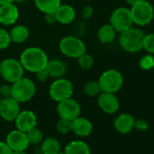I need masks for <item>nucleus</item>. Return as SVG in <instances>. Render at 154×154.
I'll return each instance as SVG.
<instances>
[{"label": "nucleus", "mask_w": 154, "mask_h": 154, "mask_svg": "<svg viewBox=\"0 0 154 154\" xmlns=\"http://www.w3.org/2000/svg\"><path fill=\"white\" fill-rule=\"evenodd\" d=\"M125 1H126V3L129 4L130 6H133V5H135L136 3L141 1V0H125Z\"/></svg>", "instance_id": "nucleus-38"}, {"label": "nucleus", "mask_w": 154, "mask_h": 154, "mask_svg": "<svg viewBox=\"0 0 154 154\" xmlns=\"http://www.w3.org/2000/svg\"><path fill=\"white\" fill-rule=\"evenodd\" d=\"M15 122L17 130L24 132H27L31 129L36 127L37 116L33 111L30 110L20 111L17 117L15 120Z\"/></svg>", "instance_id": "nucleus-14"}, {"label": "nucleus", "mask_w": 154, "mask_h": 154, "mask_svg": "<svg viewBox=\"0 0 154 154\" xmlns=\"http://www.w3.org/2000/svg\"><path fill=\"white\" fill-rule=\"evenodd\" d=\"M143 49L149 54H154V33L145 35L143 40Z\"/></svg>", "instance_id": "nucleus-31"}, {"label": "nucleus", "mask_w": 154, "mask_h": 154, "mask_svg": "<svg viewBox=\"0 0 154 154\" xmlns=\"http://www.w3.org/2000/svg\"><path fill=\"white\" fill-rule=\"evenodd\" d=\"M36 8L44 14L54 13L61 6V0H34Z\"/></svg>", "instance_id": "nucleus-22"}, {"label": "nucleus", "mask_w": 154, "mask_h": 154, "mask_svg": "<svg viewBox=\"0 0 154 154\" xmlns=\"http://www.w3.org/2000/svg\"><path fill=\"white\" fill-rule=\"evenodd\" d=\"M56 21L61 25H69L73 22L76 17L74 8L70 5H62L54 12Z\"/></svg>", "instance_id": "nucleus-17"}, {"label": "nucleus", "mask_w": 154, "mask_h": 154, "mask_svg": "<svg viewBox=\"0 0 154 154\" xmlns=\"http://www.w3.org/2000/svg\"><path fill=\"white\" fill-rule=\"evenodd\" d=\"M97 102L100 109L107 114H113L117 112L120 108L119 99L115 94L112 93L102 92L98 95Z\"/></svg>", "instance_id": "nucleus-12"}, {"label": "nucleus", "mask_w": 154, "mask_h": 154, "mask_svg": "<svg viewBox=\"0 0 154 154\" xmlns=\"http://www.w3.org/2000/svg\"><path fill=\"white\" fill-rule=\"evenodd\" d=\"M9 3H14V0H0V6L9 4Z\"/></svg>", "instance_id": "nucleus-39"}, {"label": "nucleus", "mask_w": 154, "mask_h": 154, "mask_svg": "<svg viewBox=\"0 0 154 154\" xmlns=\"http://www.w3.org/2000/svg\"><path fill=\"white\" fill-rule=\"evenodd\" d=\"M73 94V85L72 83L63 77L55 79L49 87L50 97L59 103L63 100L72 97Z\"/></svg>", "instance_id": "nucleus-8"}, {"label": "nucleus", "mask_w": 154, "mask_h": 154, "mask_svg": "<svg viewBox=\"0 0 154 154\" xmlns=\"http://www.w3.org/2000/svg\"><path fill=\"white\" fill-rule=\"evenodd\" d=\"M19 17V10L15 3L0 6V24L4 26H13Z\"/></svg>", "instance_id": "nucleus-15"}, {"label": "nucleus", "mask_w": 154, "mask_h": 154, "mask_svg": "<svg viewBox=\"0 0 154 154\" xmlns=\"http://www.w3.org/2000/svg\"><path fill=\"white\" fill-rule=\"evenodd\" d=\"M26 133L29 144H34V145L40 144L44 140V134H43L42 131L39 130L37 127L31 129L30 131H28Z\"/></svg>", "instance_id": "nucleus-26"}, {"label": "nucleus", "mask_w": 154, "mask_h": 154, "mask_svg": "<svg viewBox=\"0 0 154 154\" xmlns=\"http://www.w3.org/2000/svg\"><path fill=\"white\" fill-rule=\"evenodd\" d=\"M41 143V153L43 154H57L61 151L60 142L55 138H46Z\"/></svg>", "instance_id": "nucleus-24"}, {"label": "nucleus", "mask_w": 154, "mask_h": 154, "mask_svg": "<svg viewBox=\"0 0 154 154\" xmlns=\"http://www.w3.org/2000/svg\"><path fill=\"white\" fill-rule=\"evenodd\" d=\"M27 0H14V3L15 4H22V3H25Z\"/></svg>", "instance_id": "nucleus-41"}, {"label": "nucleus", "mask_w": 154, "mask_h": 154, "mask_svg": "<svg viewBox=\"0 0 154 154\" xmlns=\"http://www.w3.org/2000/svg\"><path fill=\"white\" fill-rule=\"evenodd\" d=\"M110 25L117 33H122L131 27L133 21L130 8L124 7L116 8L110 17Z\"/></svg>", "instance_id": "nucleus-9"}, {"label": "nucleus", "mask_w": 154, "mask_h": 154, "mask_svg": "<svg viewBox=\"0 0 154 154\" xmlns=\"http://www.w3.org/2000/svg\"><path fill=\"white\" fill-rule=\"evenodd\" d=\"M1 100H2V98H1V97H0V103H1Z\"/></svg>", "instance_id": "nucleus-43"}, {"label": "nucleus", "mask_w": 154, "mask_h": 154, "mask_svg": "<svg viewBox=\"0 0 154 154\" xmlns=\"http://www.w3.org/2000/svg\"><path fill=\"white\" fill-rule=\"evenodd\" d=\"M0 154H12V149L6 141H0Z\"/></svg>", "instance_id": "nucleus-36"}, {"label": "nucleus", "mask_w": 154, "mask_h": 154, "mask_svg": "<svg viewBox=\"0 0 154 154\" xmlns=\"http://www.w3.org/2000/svg\"><path fill=\"white\" fill-rule=\"evenodd\" d=\"M45 21L49 24V25H53L54 24L56 21V17H55V14L54 13H47V14H45Z\"/></svg>", "instance_id": "nucleus-37"}, {"label": "nucleus", "mask_w": 154, "mask_h": 154, "mask_svg": "<svg viewBox=\"0 0 154 154\" xmlns=\"http://www.w3.org/2000/svg\"><path fill=\"white\" fill-rule=\"evenodd\" d=\"M139 65L142 70L149 71L154 68V56L153 54H145L139 61Z\"/></svg>", "instance_id": "nucleus-28"}, {"label": "nucleus", "mask_w": 154, "mask_h": 154, "mask_svg": "<svg viewBox=\"0 0 154 154\" xmlns=\"http://www.w3.org/2000/svg\"><path fill=\"white\" fill-rule=\"evenodd\" d=\"M59 50L63 55L77 59L86 52V45L81 38L74 35H67L60 40Z\"/></svg>", "instance_id": "nucleus-5"}, {"label": "nucleus", "mask_w": 154, "mask_h": 154, "mask_svg": "<svg viewBox=\"0 0 154 154\" xmlns=\"http://www.w3.org/2000/svg\"><path fill=\"white\" fill-rule=\"evenodd\" d=\"M82 15L85 19L92 17V16L94 15V8L91 6H85L82 10Z\"/></svg>", "instance_id": "nucleus-35"}, {"label": "nucleus", "mask_w": 154, "mask_h": 154, "mask_svg": "<svg viewBox=\"0 0 154 154\" xmlns=\"http://www.w3.org/2000/svg\"><path fill=\"white\" fill-rule=\"evenodd\" d=\"M120 34L119 44L126 52L139 53L143 49V40L145 34L140 29L131 26Z\"/></svg>", "instance_id": "nucleus-2"}, {"label": "nucleus", "mask_w": 154, "mask_h": 154, "mask_svg": "<svg viewBox=\"0 0 154 154\" xmlns=\"http://www.w3.org/2000/svg\"><path fill=\"white\" fill-rule=\"evenodd\" d=\"M11 43L9 32L5 28L0 27V50L7 49Z\"/></svg>", "instance_id": "nucleus-30"}, {"label": "nucleus", "mask_w": 154, "mask_h": 154, "mask_svg": "<svg viewBox=\"0 0 154 154\" xmlns=\"http://www.w3.org/2000/svg\"><path fill=\"white\" fill-rule=\"evenodd\" d=\"M37 154H43V153H41V152H40V153H37Z\"/></svg>", "instance_id": "nucleus-44"}, {"label": "nucleus", "mask_w": 154, "mask_h": 154, "mask_svg": "<svg viewBox=\"0 0 154 154\" xmlns=\"http://www.w3.org/2000/svg\"><path fill=\"white\" fill-rule=\"evenodd\" d=\"M98 82L102 92L115 94L123 85V76L118 70L110 69L101 74Z\"/></svg>", "instance_id": "nucleus-7"}, {"label": "nucleus", "mask_w": 154, "mask_h": 154, "mask_svg": "<svg viewBox=\"0 0 154 154\" xmlns=\"http://www.w3.org/2000/svg\"><path fill=\"white\" fill-rule=\"evenodd\" d=\"M46 70L50 77L57 79V78L63 77V75L66 73L67 66L63 61L60 59H54V60L48 61L47 65H46Z\"/></svg>", "instance_id": "nucleus-19"}, {"label": "nucleus", "mask_w": 154, "mask_h": 154, "mask_svg": "<svg viewBox=\"0 0 154 154\" xmlns=\"http://www.w3.org/2000/svg\"><path fill=\"white\" fill-rule=\"evenodd\" d=\"M134 127L140 131H146L149 127V123L143 119H139V120H135Z\"/></svg>", "instance_id": "nucleus-34"}, {"label": "nucleus", "mask_w": 154, "mask_h": 154, "mask_svg": "<svg viewBox=\"0 0 154 154\" xmlns=\"http://www.w3.org/2000/svg\"><path fill=\"white\" fill-rule=\"evenodd\" d=\"M11 91H12V87H11V84H4L0 86V97L2 99L3 98H7V97H10L11 96Z\"/></svg>", "instance_id": "nucleus-32"}, {"label": "nucleus", "mask_w": 154, "mask_h": 154, "mask_svg": "<svg viewBox=\"0 0 154 154\" xmlns=\"http://www.w3.org/2000/svg\"><path fill=\"white\" fill-rule=\"evenodd\" d=\"M130 10L131 13L133 24L137 26H145L150 24L153 20L154 8L152 5L146 0H141V1L131 6Z\"/></svg>", "instance_id": "nucleus-6"}, {"label": "nucleus", "mask_w": 154, "mask_h": 154, "mask_svg": "<svg viewBox=\"0 0 154 154\" xmlns=\"http://www.w3.org/2000/svg\"><path fill=\"white\" fill-rule=\"evenodd\" d=\"M116 33L117 32L110 24H106L99 28L97 36L102 44H110L115 39Z\"/></svg>", "instance_id": "nucleus-23"}, {"label": "nucleus", "mask_w": 154, "mask_h": 154, "mask_svg": "<svg viewBox=\"0 0 154 154\" xmlns=\"http://www.w3.org/2000/svg\"><path fill=\"white\" fill-rule=\"evenodd\" d=\"M19 61L25 70L35 73L38 71L46 68L49 59L46 53L43 49L32 46L22 52Z\"/></svg>", "instance_id": "nucleus-1"}, {"label": "nucleus", "mask_w": 154, "mask_h": 154, "mask_svg": "<svg viewBox=\"0 0 154 154\" xmlns=\"http://www.w3.org/2000/svg\"><path fill=\"white\" fill-rule=\"evenodd\" d=\"M84 92H85V95H87L89 97L98 96L102 93L101 86L99 85L98 80L97 81L92 80V81L87 82L84 86Z\"/></svg>", "instance_id": "nucleus-25"}, {"label": "nucleus", "mask_w": 154, "mask_h": 154, "mask_svg": "<svg viewBox=\"0 0 154 154\" xmlns=\"http://www.w3.org/2000/svg\"><path fill=\"white\" fill-rule=\"evenodd\" d=\"M11 96L20 103L30 101L36 92L35 82L26 77H22L17 82L11 84Z\"/></svg>", "instance_id": "nucleus-3"}, {"label": "nucleus", "mask_w": 154, "mask_h": 154, "mask_svg": "<svg viewBox=\"0 0 154 154\" xmlns=\"http://www.w3.org/2000/svg\"><path fill=\"white\" fill-rule=\"evenodd\" d=\"M93 123L86 118L78 116L72 121V131L77 136L87 137L93 132Z\"/></svg>", "instance_id": "nucleus-16"}, {"label": "nucleus", "mask_w": 154, "mask_h": 154, "mask_svg": "<svg viewBox=\"0 0 154 154\" xmlns=\"http://www.w3.org/2000/svg\"><path fill=\"white\" fill-rule=\"evenodd\" d=\"M35 75H36V79L41 82V83H44V82H46L49 78H50V75L46 70V68L45 69H42L38 72H35Z\"/></svg>", "instance_id": "nucleus-33"}, {"label": "nucleus", "mask_w": 154, "mask_h": 154, "mask_svg": "<svg viewBox=\"0 0 154 154\" xmlns=\"http://www.w3.org/2000/svg\"><path fill=\"white\" fill-rule=\"evenodd\" d=\"M9 35L11 42L16 44H22L28 39L30 35V31L26 26L17 25L9 31Z\"/></svg>", "instance_id": "nucleus-20"}, {"label": "nucleus", "mask_w": 154, "mask_h": 154, "mask_svg": "<svg viewBox=\"0 0 154 154\" xmlns=\"http://www.w3.org/2000/svg\"><path fill=\"white\" fill-rule=\"evenodd\" d=\"M65 154H91L89 145L82 140H72L64 149Z\"/></svg>", "instance_id": "nucleus-21"}, {"label": "nucleus", "mask_w": 154, "mask_h": 154, "mask_svg": "<svg viewBox=\"0 0 154 154\" xmlns=\"http://www.w3.org/2000/svg\"><path fill=\"white\" fill-rule=\"evenodd\" d=\"M12 154H27L26 150H15L12 151Z\"/></svg>", "instance_id": "nucleus-40"}, {"label": "nucleus", "mask_w": 154, "mask_h": 154, "mask_svg": "<svg viewBox=\"0 0 154 154\" xmlns=\"http://www.w3.org/2000/svg\"><path fill=\"white\" fill-rule=\"evenodd\" d=\"M6 143L8 145V147L12 149V151L15 150H26L29 144L26 133L24 131H21L19 130H15L10 131L7 138H6Z\"/></svg>", "instance_id": "nucleus-13"}, {"label": "nucleus", "mask_w": 154, "mask_h": 154, "mask_svg": "<svg viewBox=\"0 0 154 154\" xmlns=\"http://www.w3.org/2000/svg\"><path fill=\"white\" fill-rule=\"evenodd\" d=\"M20 103L12 96L3 98L0 103V116L7 122H13L20 112Z\"/></svg>", "instance_id": "nucleus-11"}, {"label": "nucleus", "mask_w": 154, "mask_h": 154, "mask_svg": "<svg viewBox=\"0 0 154 154\" xmlns=\"http://www.w3.org/2000/svg\"><path fill=\"white\" fill-rule=\"evenodd\" d=\"M56 130L59 133L66 134L72 131V121L60 118L56 122Z\"/></svg>", "instance_id": "nucleus-29"}, {"label": "nucleus", "mask_w": 154, "mask_h": 154, "mask_svg": "<svg viewBox=\"0 0 154 154\" xmlns=\"http://www.w3.org/2000/svg\"><path fill=\"white\" fill-rule=\"evenodd\" d=\"M135 119L129 113H122L114 120V128L117 131L122 134L129 133L134 128Z\"/></svg>", "instance_id": "nucleus-18"}, {"label": "nucleus", "mask_w": 154, "mask_h": 154, "mask_svg": "<svg viewBox=\"0 0 154 154\" xmlns=\"http://www.w3.org/2000/svg\"><path fill=\"white\" fill-rule=\"evenodd\" d=\"M57 154H65V153H64V152H61V151H60V152H59V153H57Z\"/></svg>", "instance_id": "nucleus-42"}, {"label": "nucleus", "mask_w": 154, "mask_h": 154, "mask_svg": "<svg viewBox=\"0 0 154 154\" xmlns=\"http://www.w3.org/2000/svg\"><path fill=\"white\" fill-rule=\"evenodd\" d=\"M77 63H78V66L81 69L89 70L94 66V60L91 54H89L85 52V54H83L82 55H80L78 58H77Z\"/></svg>", "instance_id": "nucleus-27"}, {"label": "nucleus", "mask_w": 154, "mask_h": 154, "mask_svg": "<svg viewBox=\"0 0 154 154\" xmlns=\"http://www.w3.org/2000/svg\"><path fill=\"white\" fill-rule=\"evenodd\" d=\"M25 69L19 60L6 58L0 62V75L8 84H13L24 77Z\"/></svg>", "instance_id": "nucleus-4"}, {"label": "nucleus", "mask_w": 154, "mask_h": 154, "mask_svg": "<svg viewBox=\"0 0 154 154\" xmlns=\"http://www.w3.org/2000/svg\"><path fill=\"white\" fill-rule=\"evenodd\" d=\"M56 110L60 118L69 121L74 120L81 114V105L72 97L59 102Z\"/></svg>", "instance_id": "nucleus-10"}]
</instances>
